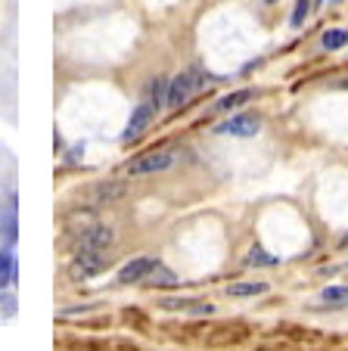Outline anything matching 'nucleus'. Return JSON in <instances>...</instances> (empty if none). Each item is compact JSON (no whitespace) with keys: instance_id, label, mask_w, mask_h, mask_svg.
Masks as SVG:
<instances>
[{"instance_id":"f257e3e1","label":"nucleus","mask_w":348,"mask_h":351,"mask_svg":"<svg viewBox=\"0 0 348 351\" xmlns=\"http://www.w3.org/2000/svg\"><path fill=\"white\" fill-rule=\"evenodd\" d=\"M202 87H205V72L187 69V72L174 75V81H171L168 90H165V106L168 109H184Z\"/></svg>"},{"instance_id":"f03ea898","label":"nucleus","mask_w":348,"mask_h":351,"mask_svg":"<svg viewBox=\"0 0 348 351\" xmlns=\"http://www.w3.org/2000/svg\"><path fill=\"white\" fill-rule=\"evenodd\" d=\"M171 165H174V149H152V153L128 162L125 174H131V178H146V174H159Z\"/></svg>"},{"instance_id":"7ed1b4c3","label":"nucleus","mask_w":348,"mask_h":351,"mask_svg":"<svg viewBox=\"0 0 348 351\" xmlns=\"http://www.w3.org/2000/svg\"><path fill=\"white\" fill-rule=\"evenodd\" d=\"M112 243V230L106 224H81L78 227V252H103Z\"/></svg>"},{"instance_id":"20e7f679","label":"nucleus","mask_w":348,"mask_h":351,"mask_svg":"<svg viewBox=\"0 0 348 351\" xmlns=\"http://www.w3.org/2000/svg\"><path fill=\"white\" fill-rule=\"evenodd\" d=\"M106 267V255L103 252H75L72 261V277L75 280H87L93 274H100Z\"/></svg>"},{"instance_id":"39448f33","label":"nucleus","mask_w":348,"mask_h":351,"mask_svg":"<svg viewBox=\"0 0 348 351\" xmlns=\"http://www.w3.org/2000/svg\"><path fill=\"white\" fill-rule=\"evenodd\" d=\"M258 128H262V119H258L255 112H243V115H237V119H230V121H224V125H218V134L252 137V134H258Z\"/></svg>"},{"instance_id":"423d86ee","label":"nucleus","mask_w":348,"mask_h":351,"mask_svg":"<svg viewBox=\"0 0 348 351\" xmlns=\"http://www.w3.org/2000/svg\"><path fill=\"white\" fill-rule=\"evenodd\" d=\"M152 115H156V109H152V103H143V106H137L134 109V115H131V125L125 128V134H121V140L125 143H131V140H137L140 134L150 128V121H152Z\"/></svg>"},{"instance_id":"0eeeda50","label":"nucleus","mask_w":348,"mask_h":351,"mask_svg":"<svg viewBox=\"0 0 348 351\" xmlns=\"http://www.w3.org/2000/svg\"><path fill=\"white\" fill-rule=\"evenodd\" d=\"M140 283L150 286V289H168V286H178V274L168 271V267H162V265L156 261V265L150 267V274H146Z\"/></svg>"},{"instance_id":"6e6552de","label":"nucleus","mask_w":348,"mask_h":351,"mask_svg":"<svg viewBox=\"0 0 348 351\" xmlns=\"http://www.w3.org/2000/svg\"><path fill=\"white\" fill-rule=\"evenodd\" d=\"M152 265H156V258H134V261H128V265L121 267V274H119V283H140V280L150 274Z\"/></svg>"},{"instance_id":"1a4fd4ad","label":"nucleus","mask_w":348,"mask_h":351,"mask_svg":"<svg viewBox=\"0 0 348 351\" xmlns=\"http://www.w3.org/2000/svg\"><path fill=\"white\" fill-rule=\"evenodd\" d=\"M262 292H268V283H233V286H227L230 298H252V295H262Z\"/></svg>"},{"instance_id":"9d476101","label":"nucleus","mask_w":348,"mask_h":351,"mask_svg":"<svg viewBox=\"0 0 348 351\" xmlns=\"http://www.w3.org/2000/svg\"><path fill=\"white\" fill-rule=\"evenodd\" d=\"M246 99H252V90H237V93H227V97H224V99H218V103H215V109H218V112H230V109L243 106Z\"/></svg>"},{"instance_id":"9b49d317","label":"nucleus","mask_w":348,"mask_h":351,"mask_svg":"<svg viewBox=\"0 0 348 351\" xmlns=\"http://www.w3.org/2000/svg\"><path fill=\"white\" fill-rule=\"evenodd\" d=\"M16 280V258L10 252H0V289Z\"/></svg>"},{"instance_id":"f8f14e48","label":"nucleus","mask_w":348,"mask_h":351,"mask_svg":"<svg viewBox=\"0 0 348 351\" xmlns=\"http://www.w3.org/2000/svg\"><path fill=\"white\" fill-rule=\"evenodd\" d=\"M243 261L249 267H277V255H268L264 249H249V255Z\"/></svg>"},{"instance_id":"ddd939ff","label":"nucleus","mask_w":348,"mask_h":351,"mask_svg":"<svg viewBox=\"0 0 348 351\" xmlns=\"http://www.w3.org/2000/svg\"><path fill=\"white\" fill-rule=\"evenodd\" d=\"M323 50H339V47L348 44V32H342V28H333V32H323L321 38Z\"/></svg>"},{"instance_id":"4468645a","label":"nucleus","mask_w":348,"mask_h":351,"mask_svg":"<svg viewBox=\"0 0 348 351\" xmlns=\"http://www.w3.org/2000/svg\"><path fill=\"white\" fill-rule=\"evenodd\" d=\"M97 202H115L119 196H125V186L121 184H103V186H97Z\"/></svg>"},{"instance_id":"2eb2a0df","label":"nucleus","mask_w":348,"mask_h":351,"mask_svg":"<svg viewBox=\"0 0 348 351\" xmlns=\"http://www.w3.org/2000/svg\"><path fill=\"white\" fill-rule=\"evenodd\" d=\"M321 298H323V305H342L348 298V286H336V289H323L321 292Z\"/></svg>"},{"instance_id":"dca6fc26","label":"nucleus","mask_w":348,"mask_h":351,"mask_svg":"<svg viewBox=\"0 0 348 351\" xmlns=\"http://www.w3.org/2000/svg\"><path fill=\"white\" fill-rule=\"evenodd\" d=\"M150 103H152V109H159L165 103V78H156L152 81V87H150Z\"/></svg>"},{"instance_id":"f3484780","label":"nucleus","mask_w":348,"mask_h":351,"mask_svg":"<svg viewBox=\"0 0 348 351\" xmlns=\"http://www.w3.org/2000/svg\"><path fill=\"white\" fill-rule=\"evenodd\" d=\"M308 10H311V0H299L296 3V10H292V25H302L305 22V16H308Z\"/></svg>"},{"instance_id":"a211bd4d","label":"nucleus","mask_w":348,"mask_h":351,"mask_svg":"<svg viewBox=\"0 0 348 351\" xmlns=\"http://www.w3.org/2000/svg\"><path fill=\"white\" fill-rule=\"evenodd\" d=\"M339 87H345V90H348V78H342V81H339Z\"/></svg>"}]
</instances>
